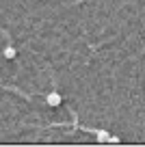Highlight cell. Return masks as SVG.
I'll list each match as a JSON object with an SVG mask.
<instances>
[{
  "label": "cell",
  "mask_w": 145,
  "mask_h": 147,
  "mask_svg": "<svg viewBox=\"0 0 145 147\" xmlns=\"http://www.w3.org/2000/svg\"><path fill=\"white\" fill-rule=\"evenodd\" d=\"M45 102H48V106H59L63 100H61V95H59L56 91H52V93H48V95H45Z\"/></svg>",
  "instance_id": "1"
},
{
  "label": "cell",
  "mask_w": 145,
  "mask_h": 147,
  "mask_svg": "<svg viewBox=\"0 0 145 147\" xmlns=\"http://www.w3.org/2000/svg\"><path fill=\"white\" fill-rule=\"evenodd\" d=\"M2 54H5V59H9V61H13L15 56H18V50H15L13 46H7L5 48V52H2Z\"/></svg>",
  "instance_id": "2"
}]
</instances>
